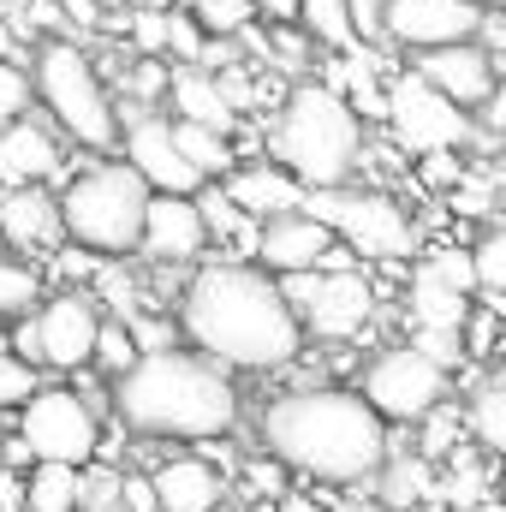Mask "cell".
<instances>
[{
	"label": "cell",
	"mask_w": 506,
	"mask_h": 512,
	"mask_svg": "<svg viewBox=\"0 0 506 512\" xmlns=\"http://www.w3.org/2000/svg\"><path fill=\"white\" fill-rule=\"evenodd\" d=\"M179 340L221 370L274 376L304 358V322L280 298V280L256 262H203L179 292Z\"/></svg>",
	"instance_id": "1"
},
{
	"label": "cell",
	"mask_w": 506,
	"mask_h": 512,
	"mask_svg": "<svg viewBox=\"0 0 506 512\" xmlns=\"http://www.w3.org/2000/svg\"><path fill=\"white\" fill-rule=\"evenodd\" d=\"M256 441L292 477L322 489H370L393 453V429L358 399V387H286L256 411Z\"/></svg>",
	"instance_id": "2"
},
{
	"label": "cell",
	"mask_w": 506,
	"mask_h": 512,
	"mask_svg": "<svg viewBox=\"0 0 506 512\" xmlns=\"http://www.w3.org/2000/svg\"><path fill=\"white\" fill-rule=\"evenodd\" d=\"M120 429L137 441H179V447H203V441H227L239 429V382L233 370H221L215 358L173 346V352H143L120 382L108 387Z\"/></svg>",
	"instance_id": "3"
},
{
	"label": "cell",
	"mask_w": 506,
	"mask_h": 512,
	"mask_svg": "<svg viewBox=\"0 0 506 512\" xmlns=\"http://www.w3.org/2000/svg\"><path fill=\"white\" fill-rule=\"evenodd\" d=\"M370 137L364 120L352 114V102L328 84V78H298L274 120H268V161L286 167L304 191H334L352 185V173L364 167Z\"/></svg>",
	"instance_id": "4"
},
{
	"label": "cell",
	"mask_w": 506,
	"mask_h": 512,
	"mask_svg": "<svg viewBox=\"0 0 506 512\" xmlns=\"http://www.w3.org/2000/svg\"><path fill=\"white\" fill-rule=\"evenodd\" d=\"M30 90H36V108L48 114V126L60 131L66 143L78 149H114L120 143V102H114V84L108 72L90 60L84 42L72 36H48L30 48Z\"/></svg>",
	"instance_id": "5"
},
{
	"label": "cell",
	"mask_w": 506,
	"mask_h": 512,
	"mask_svg": "<svg viewBox=\"0 0 506 512\" xmlns=\"http://www.w3.org/2000/svg\"><path fill=\"white\" fill-rule=\"evenodd\" d=\"M149 185L131 173L126 161H90L60 185V227L78 251L90 256H131L143 239V209H149Z\"/></svg>",
	"instance_id": "6"
},
{
	"label": "cell",
	"mask_w": 506,
	"mask_h": 512,
	"mask_svg": "<svg viewBox=\"0 0 506 512\" xmlns=\"http://www.w3.org/2000/svg\"><path fill=\"white\" fill-rule=\"evenodd\" d=\"M316 221H328V233L346 245V251L370 256V262H405L417 256V221L411 209L393 197V191H376V185H334V191H310L304 203Z\"/></svg>",
	"instance_id": "7"
},
{
	"label": "cell",
	"mask_w": 506,
	"mask_h": 512,
	"mask_svg": "<svg viewBox=\"0 0 506 512\" xmlns=\"http://www.w3.org/2000/svg\"><path fill=\"white\" fill-rule=\"evenodd\" d=\"M96 328H102L96 298H84V292H54V298H42L30 316L12 322L6 352H18L36 376H42V370H54V376H78V370H90Z\"/></svg>",
	"instance_id": "8"
},
{
	"label": "cell",
	"mask_w": 506,
	"mask_h": 512,
	"mask_svg": "<svg viewBox=\"0 0 506 512\" xmlns=\"http://www.w3.org/2000/svg\"><path fill=\"white\" fill-rule=\"evenodd\" d=\"M358 399L376 411L387 429H417L435 405L453 399V370L423 358L417 346H387L358 370Z\"/></svg>",
	"instance_id": "9"
},
{
	"label": "cell",
	"mask_w": 506,
	"mask_h": 512,
	"mask_svg": "<svg viewBox=\"0 0 506 512\" xmlns=\"http://www.w3.org/2000/svg\"><path fill=\"white\" fill-rule=\"evenodd\" d=\"M12 435L30 447L36 465H78L84 471L90 459H102V417L60 382H42L18 405Z\"/></svg>",
	"instance_id": "10"
},
{
	"label": "cell",
	"mask_w": 506,
	"mask_h": 512,
	"mask_svg": "<svg viewBox=\"0 0 506 512\" xmlns=\"http://www.w3.org/2000/svg\"><path fill=\"white\" fill-rule=\"evenodd\" d=\"M280 298L298 310L304 322V340H328V346H346L370 328L376 316V286L358 274V268H304V274H280Z\"/></svg>",
	"instance_id": "11"
},
{
	"label": "cell",
	"mask_w": 506,
	"mask_h": 512,
	"mask_svg": "<svg viewBox=\"0 0 506 512\" xmlns=\"http://www.w3.org/2000/svg\"><path fill=\"white\" fill-rule=\"evenodd\" d=\"M381 120L393 131V143L417 161L435 149H465L477 137V120L459 114L441 90H429L417 72H399L393 84H381Z\"/></svg>",
	"instance_id": "12"
},
{
	"label": "cell",
	"mask_w": 506,
	"mask_h": 512,
	"mask_svg": "<svg viewBox=\"0 0 506 512\" xmlns=\"http://www.w3.org/2000/svg\"><path fill=\"white\" fill-rule=\"evenodd\" d=\"M251 262L262 274H304V268H346L340 239L328 233V221H316L310 209H292V215H274V221H256V251Z\"/></svg>",
	"instance_id": "13"
},
{
	"label": "cell",
	"mask_w": 506,
	"mask_h": 512,
	"mask_svg": "<svg viewBox=\"0 0 506 512\" xmlns=\"http://www.w3.org/2000/svg\"><path fill=\"white\" fill-rule=\"evenodd\" d=\"M120 149H126V167L155 191V197H197L203 179L185 167L179 143L167 114H120Z\"/></svg>",
	"instance_id": "14"
},
{
	"label": "cell",
	"mask_w": 506,
	"mask_h": 512,
	"mask_svg": "<svg viewBox=\"0 0 506 512\" xmlns=\"http://www.w3.org/2000/svg\"><path fill=\"white\" fill-rule=\"evenodd\" d=\"M477 24H483L477 0H387L381 42H393L405 54H429V48L477 42Z\"/></svg>",
	"instance_id": "15"
},
{
	"label": "cell",
	"mask_w": 506,
	"mask_h": 512,
	"mask_svg": "<svg viewBox=\"0 0 506 512\" xmlns=\"http://www.w3.org/2000/svg\"><path fill=\"white\" fill-rule=\"evenodd\" d=\"M411 72L441 90L459 114H483V102L495 96V78H501V60L477 42H453V48H429V54H411Z\"/></svg>",
	"instance_id": "16"
},
{
	"label": "cell",
	"mask_w": 506,
	"mask_h": 512,
	"mask_svg": "<svg viewBox=\"0 0 506 512\" xmlns=\"http://www.w3.org/2000/svg\"><path fill=\"white\" fill-rule=\"evenodd\" d=\"M149 483H155V507L161 512H215V507L233 501V477L221 465H209L197 447L155 459L149 465Z\"/></svg>",
	"instance_id": "17"
},
{
	"label": "cell",
	"mask_w": 506,
	"mask_h": 512,
	"mask_svg": "<svg viewBox=\"0 0 506 512\" xmlns=\"http://www.w3.org/2000/svg\"><path fill=\"white\" fill-rule=\"evenodd\" d=\"M209 251V227L197 215V197H149L137 256L149 262H197Z\"/></svg>",
	"instance_id": "18"
},
{
	"label": "cell",
	"mask_w": 506,
	"mask_h": 512,
	"mask_svg": "<svg viewBox=\"0 0 506 512\" xmlns=\"http://www.w3.org/2000/svg\"><path fill=\"white\" fill-rule=\"evenodd\" d=\"M0 239L18 256L60 251V245H66V227H60L54 191H42V185H12V191H0Z\"/></svg>",
	"instance_id": "19"
},
{
	"label": "cell",
	"mask_w": 506,
	"mask_h": 512,
	"mask_svg": "<svg viewBox=\"0 0 506 512\" xmlns=\"http://www.w3.org/2000/svg\"><path fill=\"white\" fill-rule=\"evenodd\" d=\"M60 155H66V137L48 126V120L24 114L18 126L0 131V185L6 191L12 185H42V179L60 173Z\"/></svg>",
	"instance_id": "20"
},
{
	"label": "cell",
	"mask_w": 506,
	"mask_h": 512,
	"mask_svg": "<svg viewBox=\"0 0 506 512\" xmlns=\"http://www.w3.org/2000/svg\"><path fill=\"white\" fill-rule=\"evenodd\" d=\"M221 191H227L251 221H274V215H292V209L310 203V191H304L286 167H274L268 155H262V161H245V167H233V173L221 179Z\"/></svg>",
	"instance_id": "21"
},
{
	"label": "cell",
	"mask_w": 506,
	"mask_h": 512,
	"mask_svg": "<svg viewBox=\"0 0 506 512\" xmlns=\"http://www.w3.org/2000/svg\"><path fill=\"white\" fill-rule=\"evenodd\" d=\"M167 120L209 126V131H233L239 126V114L227 108L215 72H203V66H173V84H167Z\"/></svg>",
	"instance_id": "22"
},
{
	"label": "cell",
	"mask_w": 506,
	"mask_h": 512,
	"mask_svg": "<svg viewBox=\"0 0 506 512\" xmlns=\"http://www.w3.org/2000/svg\"><path fill=\"white\" fill-rule=\"evenodd\" d=\"M435 465L429 459H417V453H387V465L376 471V483H370V495H376L381 512H417L435 501Z\"/></svg>",
	"instance_id": "23"
},
{
	"label": "cell",
	"mask_w": 506,
	"mask_h": 512,
	"mask_svg": "<svg viewBox=\"0 0 506 512\" xmlns=\"http://www.w3.org/2000/svg\"><path fill=\"white\" fill-rule=\"evenodd\" d=\"M405 304H411V328H435V334H459V328H465V316H471V292H453V286H447V280H435L429 268H417V274H411Z\"/></svg>",
	"instance_id": "24"
},
{
	"label": "cell",
	"mask_w": 506,
	"mask_h": 512,
	"mask_svg": "<svg viewBox=\"0 0 506 512\" xmlns=\"http://www.w3.org/2000/svg\"><path fill=\"white\" fill-rule=\"evenodd\" d=\"M197 215H203V227H209V245L221 239L227 251H233V262H251L256 251V221L221 191V185H203L197 191Z\"/></svg>",
	"instance_id": "25"
},
{
	"label": "cell",
	"mask_w": 506,
	"mask_h": 512,
	"mask_svg": "<svg viewBox=\"0 0 506 512\" xmlns=\"http://www.w3.org/2000/svg\"><path fill=\"white\" fill-rule=\"evenodd\" d=\"M173 126V143H179V155H185V167L203 179V185H215V179H227L233 167H239V155H233V143H227V131H209V126H185V120H167Z\"/></svg>",
	"instance_id": "26"
},
{
	"label": "cell",
	"mask_w": 506,
	"mask_h": 512,
	"mask_svg": "<svg viewBox=\"0 0 506 512\" xmlns=\"http://www.w3.org/2000/svg\"><path fill=\"white\" fill-rule=\"evenodd\" d=\"M465 441L506 459V387L483 382L471 399H465Z\"/></svg>",
	"instance_id": "27"
},
{
	"label": "cell",
	"mask_w": 506,
	"mask_h": 512,
	"mask_svg": "<svg viewBox=\"0 0 506 512\" xmlns=\"http://www.w3.org/2000/svg\"><path fill=\"white\" fill-rule=\"evenodd\" d=\"M298 30L316 42V54H352L358 48L346 0H298Z\"/></svg>",
	"instance_id": "28"
},
{
	"label": "cell",
	"mask_w": 506,
	"mask_h": 512,
	"mask_svg": "<svg viewBox=\"0 0 506 512\" xmlns=\"http://www.w3.org/2000/svg\"><path fill=\"white\" fill-rule=\"evenodd\" d=\"M24 512H78V465H30Z\"/></svg>",
	"instance_id": "29"
},
{
	"label": "cell",
	"mask_w": 506,
	"mask_h": 512,
	"mask_svg": "<svg viewBox=\"0 0 506 512\" xmlns=\"http://www.w3.org/2000/svg\"><path fill=\"white\" fill-rule=\"evenodd\" d=\"M453 447H465V405L459 399H447V405H435L423 423H417V459H429V465H441Z\"/></svg>",
	"instance_id": "30"
},
{
	"label": "cell",
	"mask_w": 506,
	"mask_h": 512,
	"mask_svg": "<svg viewBox=\"0 0 506 512\" xmlns=\"http://www.w3.org/2000/svg\"><path fill=\"white\" fill-rule=\"evenodd\" d=\"M42 304V280L24 256H0V322H18Z\"/></svg>",
	"instance_id": "31"
},
{
	"label": "cell",
	"mask_w": 506,
	"mask_h": 512,
	"mask_svg": "<svg viewBox=\"0 0 506 512\" xmlns=\"http://www.w3.org/2000/svg\"><path fill=\"white\" fill-rule=\"evenodd\" d=\"M131 364H137V340H131V328L120 316H102V328H96V352H90V370H102L108 382H120Z\"/></svg>",
	"instance_id": "32"
},
{
	"label": "cell",
	"mask_w": 506,
	"mask_h": 512,
	"mask_svg": "<svg viewBox=\"0 0 506 512\" xmlns=\"http://www.w3.org/2000/svg\"><path fill=\"white\" fill-rule=\"evenodd\" d=\"M120 483H126V465L90 459L78 471V512H120Z\"/></svg>",
	"instance_id": "33"
},
{
	"label": "cell",
	"mask_w": 506,
	"mask_h": 512,
	"mask_svg": "<svg viewBox=\"0 0 506 512\" xmlns=\"http://www.w3.org/2000/svg\"><path fill=\"white\" fill-rule=\"evenodd\" d=\"M262 54H268V66H274V72H286V78L298 84V78H310V54H316V42H310L298 24H274V36H268V48H262Z\"/></svg>",
	"instance_id": "34"
},
{
	"label": "cell",
	"mask_w": 506,
	"mask_h": 512,
	"mask_svg": "<svg viewBox=\"0 0 506 512\" xmlns=\"http://www.w3.org/2000/svg\"><path fill=\"white\" fill-rule=\"evenodd\" d=\"M185 12L203 24V36H239L256 24L251 0H185Z\"/></svg>",
	"instance_id": "35"
},
{
	"label": "cell",
	"mask_w": 506,
	"mask_h": 512,
	"mask_svg": "<svg viewBox=\"0 0 506 512\" xmlns=\"http://www.w3.org/2000/svg\"><path fill=\"white\" fill-rule=\"evenodd\" d=\"M471 274H477V292L506 298V221H495V227L477 239V251H471Z\"/></svg>",
	"instance_id": "36"
},
{
	"label": "cell",
	"mask_w": 506,
	"mask_h": 512,
	"mask_svg": "<svg viewBox=\"0 0 506 512\" xmlns=\"http://www.w3.org/2000/svg\"><path fill=\"white\" fill-rule=\"evenodd\" d=\"M203 48H209L203 24H197L185 6H173V12H167V60H173V66H203Z\"/></svg>",
	"instance_id": "37"
},
{
	"label": "cell",
	"mask_w": 506,
	"mask_h": 512,
	"mask_svg": "<svg viewBox=\"0 0 506 512\" xmlns=\"http://www.w3.org/2000/svg\"><path fill=\"white\" fill-rule=\"evenodd\" d=\"M24 114H36V90H30V72L18 60H0V131L18 126Z\"/></svg>",
	"instance_id": "38"
},
{
	"label": "cell",
	"mask_w": 506,
	"mask_h": 512,
	"mask_svg": "<svg viewBox=\"0 0 506 512\" xmlns=\"http://www.w3.org/2000/svg\"><path fill=\"white\" fill-rule=\"evenodd\" d=\"M36 387H42V376H36L18 352H6V340H0V417H6V411H18Z\"/></svg>",
	"instance_id": "39"
},
{
	"label": "cell",
	"mask_w": 506,
	"mask_h": 512,
	"mask_svg": "<svg viewBox=\"0 0 506 512\" xmlns=\"http://www.w3.org/2000/svg\"><path fill=\"white\" fill-rule=\"evenodd\" d=\"M471 167H465V149H435V155H417V185L423 191H453L459 179H465Z\"/></svg>",
	"instance_id": "40"
},
{
	"label": "cell",
	"mask_w": 506,
	"mask_h": 512,
	"mask_svg": "<svg viewBox=\"0 0 506 512\" xmlns=\"http://www.w3.org/2000/svg\"><path fill=\"white\" fill-rule=\"evenodd\" d=\"M126 328H131V340H137V358H143V352H173V346H185V340H179V322H167V316H131Z\"/></svg>",
	"instance_id": "41"
},
{
	"label": "cell",
	"mask_w": 506,
	"mask_h": 512,
	"mask_svg": "<svg viewBox=\"0 0 506 512\" xmlns=\"http://www.w3.org/2000/svg\"><path fill=\"white\" fill-rule=\"evenodd\" d=\"M131 48L143 60H167V12H137L131 18Z\"/></svg>",
	"instance_id": "42"
},
{
	"label": "cell",
	"mask_w": 506,
	"mask_h": 512,
	"mask_svg": "<svg viewBox=\"0 0 506 512\" xmlns=\"http://www.w3.org/2000/svg\"><path fill=\"white\" fill-rule=\"evenodd\" d=\"M346 18H352L358 48H376V42H381V24H387V0H346Z\"/></svg>",
	"instance_id": "43"
},
{
	"label": "cell",
	"mask_w": 506,
	"mask_h": 512,
	"mask_svg": "<svg viewBox=\"0 0 506 512\" xmlns=\"http://www.w3.org/2000/svg\"><path fill=\"white\" fill-rule=\"evenodd\" d=\"M423 268H429L435 280H447L453 292H477V274H471V256H459V251H435V256H423Z\"/></svg>",
	"instance_id": "44"
},
{
	"label": "cell",
	"mask_w": 506,
	"mask_h": 512,
	"mask_svg": "<svg viewBox=\"0 0 506 512\" xmlns=\"http://www.w3.org/2000/svg\"><path fill=\"white\" fill-rule=\"evenodd\" d=\"M24 18H30V42H48V36H72L66 30V12H60V0H24Z\"/></svg>",
	"instance_id": "45"
},
{
	"label": "cell",
	"mask_w": 506,
	"mask_h": 512,
	"mask_svg": "<svg viewBox=\"0 0 506 512\" xmlns=\"http://www.w3.org/2000/svg\"><path fill=\"white\" fill-rule=\"evenodd\" d=\"M447 203H453L459 215H489V209H495V185H477V179L465 173V179L447 191Z\"/></svg>",
	"instance_id": "46"
},
{
	"label": "cell",
	"mask_w": 506,
	"mask_h": 512,
	"mask_svg": "<svg viewBox=\"0 0 506 512\" xmlns=\"http://www.w3.org/2000/svg\"><path fill=\"white\" fill-rule=\"evenodd\" d=\"M120 512H161V507H155V483H149V471L126 465V483H120Z\"/></svg>",
	"instance_id": "47"
},
{
	"label": "cell",
	"mask_w": 506,
	"mask_h": 512,
	"mask_svg": "<svg viewBox=\"0 0 506 512\" xmlns=\"http://www.w3.org/2000/svg\"><path fill=\"white\" fill-rule=\"evenodd\" d=\"M60 12H66L72 42H78L84 30H102V0H60Z\"/></svg>",
	"instance_id": "48"
},
{
	"label": "cell",
	"mask_w": 506,
	"mask_h": 512,
	"mask_svg": "<svg viewBox=\"0 0 506 512\" xmlns=\"http://www.w3.org/2000/svg\"><path fill=\"white\" fill-rule=\"evenodd\" d=\"M477 48H489L495 60H506V12H483V24H477Z\"/></svg>",
	"instance_id": "49"
},
{
	"label": "cell",
	"mask_w": 506,
	"mask_h": 512,
	"mask_svg": "<svg viewBox=\"0 0 506 512\" xmlns=\"http://www.w3.org/2000/svg\"><path fill=\"white\" fill-rule=\"evenodd\" d=\"M477 126H489L495 137H506V66H501V78H495V96H489L483 114H477Z\"/></svg>",
	"instance_id": "50"
},
{
	"label": "cell",
	"mask_w": 506,
	"mask_h": 512,
	"mask_svg": "<svg viewBox=\"0 0 506 512\" xmlns=\"http://www.w3.org/2000/svg\"><path fill=\"white\" fill-rule=\"evenodd\" d=\"M256 18H268V24H298V0H251Z\"/></svg>",
	"instance_id": "51"
},
{
	"label": "cell",
	"mask_w": 506,
	"mask_h": 512,
	"mask_svg": "<svg viewBox=\"0 0 506 512\" xmlns=\"http://www.w3.org/2000/svg\"><path fill=\"white\" fill-rule=\"evenodd\" d=\"M274 507H280V512H328L322 501H310V495H292V489H286V495H280Z\"/></svg>",
	"instance_id": "52"
},
{
	"label": "cell",
	"mask_w": 506,
	"mask_h": 512,
	"mask_svg": "<svg viewBox=\"0 0 506 512\" xmlns=\"http://www.w3.org/2000/svg\"><path fill=\"white\" fill-rule=\"evenodd\" d=\"M334 512H381V507H376V495H352V501H340Z\"/></svg>",
	"instance_id": "53"
},
{
	"label": "cell",
	"mask_w": 506,
	"mask_h": 512,
	"mask_svg": "<svg viewBox=\"0 0 506 512\" xmlns=\"http://www.w3.org/2000/svg\"><path fill=\"white\" fill-rule=\"evenodd\" d=\"M0 60H18V48H12V24H6V18H0ZM18 66H24V60H18Z\"/></svg>",
	"instance_id": "54"
},
{
	"label": "cell",
	"mask_w": 506,
	"mask_h": 512,
	"mask_svg": "<svg viewBox=\"0 0 506 512\" xmlns=\"http://www.w3.org/2000/svg\"><path fill=\"white\" fill-rule=\"evenodd\" d=\"M495 501L506 507V459H501V471H495Z\"/></svg>",
	"instance_id": "55"
},
{
	"label": "cell",
	"mask_w": 506,
	"mask_h": 512,
	"mask_svg": "<svg viewBox=\"0 0 506 512\" xmlns=\"http://www.w3.org/2000/svg\"><path fill=\"white\" fill-rule=\"evenodd\" d=\"M239 512H280V507H274V501H245Z\"/></svg>",
	"instance_id": "56"
},
{
	"label": "cell",
	"mask_w": 506,
	"mask_h": 512,
	"mask_svg": "<svg viewBox=\"0 0 506 512\" xmlns=\"http://www.w3.org/2000/svg\"><path fill=\"white\" fill-rule=\"evenodd\" d=\"M477 6H483V12H506V0H477Z\"/></svg>",
	"instance_id": "57"
},
{
	"label": "cell",
	"mask_w": 506,
	"mask_h": 512,
	"mask_svg": "<svg viewBox=\"0 0 506 512\" xmlns=\"http://www.w3.org/2000/svg\"><path fill=\"white\" fill-rule=\"evenodd\" d=\"M495 387H506V364H501V370H495Z\"/></svg>",
	"instance_id": "58"
},
{
	"label": "cell",
	"mask_w": 506,
	"mask_h": 512,
	"mask_svg": "<svg viewBox=\"0 0 506 512\" xmlns=\"http://www.w3.org/2000/svg\"><path fill=\"white\" fill-rule=\"evenodd\" d=\"M215 512H239V507H233V501H227V507H215Z\"/></svg>",
	"instance_id": "59"
},
{
	"label": "cell",
	"mask_w": 506,
	"mask_h": 512,
	"mask_svg": "<svg viewBox=\"0 0 506 512\" xmlns=\"http://www.w3.org/2000/svg\"><path fill=\"white\" fill-rule=\"evenodd\" d=\"M0 447H6V423H0Z\"/></svg>",
	"instance_id": "60"
},
{
	"label": "cell",
	"mask_w": 506,
	"mask_h": 512,
	"mask_svg": "<svg viewBox=\"0 0 506 512\" xmlns=\"http://www.w3.org/2000/svg\"><path fill=\"white\" fill-rule=\"evenodd\" d=\"M102 6H120V0H102Z\"/></svg>",
	"instance_id": "61"
}]
</instances>
